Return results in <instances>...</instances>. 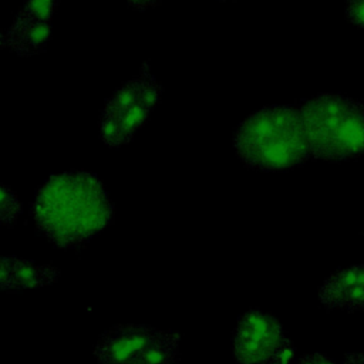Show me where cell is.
I'll return each mask as SVG.
<instances>
[{"instance_id": "6da1fadb", "label": "cell", "mask_w": 364, "mask_h": 364, "mask_svg": "<svg viewBox=\"0 0 364 364\" xmlns=\"http://www.w3.org/2000/svg\"><path fill=\"white\" fill-rule=\"evenodd\" d=\"M33 218L55 246L78 247L112 222L114 205L94 173L68 171L53 175L40 188Z\"/></svg>"}, {"instance_id": "7a4b0ae2", "label": "cell", "mask_w": 364, "mask_h": 364, "mask_svg": "<svg viewBox=\"0 0 364 364\" xmlns=\"http://www.w3.org/2000/svg\"><path fill=\"white\" fill-rule=\"evenodd\" d=\"M233 148L247 168L263 172L291 169L310 158L294 105H266L247 115L233 134Z\"/></svg>"}, {"instance_id": "3957f363", "label": "cell", "mask_w": 364, "mask_h": 364, "mask_svg": "<svg viewBox=\"0 0 364 364\" xmlns=\"http://www.w3.org/2000/svg\"><path fill=\"white\" fill-rule=\"evenodd\" d=\"M309 154L323 161H346L364 148V108L351 97L318 94L297 105Z\"/></svg>"}, {"instance_id": "277c9868", "label": "cell", "mask_w": 364, "mask_h": 364, "mask_svg": "<svg viewBox=\"0 0 364 364\" xmlns=\"http://www.w3.org/2000/svg\"><path fill=\"white\" fill-rule=\"evenodd\" d=\"M178 333L142 324H117L97 341L98 364H178Z\"/></svg>"}, {"instance_id": "5b68a950", "label": "cell", "mask_w": 364, "mask_h": 364, "mask_svg": "<svg viewBox=\"0 0 364 364\" xmlns=\"http://www.w3.org/2000/svg\"><path fill=\"white\" fill-rule=\"evenodd\" d=\"M162 95V85L139 74L118 87L105 101L100 117V138L111 148L128 144L146 122Z\"/></svg>"}, {"instance_id": "8992f818", "label": "cell", "mask_w": 364, "mask_h": 364, "mask_svg": "<svg viewBox=\"0 0 364 364\" xmlns=\"http://www.w3.org/2000/svg\"><path fill=\"white\" fill-rule=\"evenodd\" d=\"M232 351L239 364H291L294 347L274 316L252 309L237 320Z\"/></svg>"}, {"instance_id": "52a82bcc", "label": "cell", "mask_w": 364, "mask_h": 364, "mask_svg": "<svg viewBox=\"0 0 364 364\" xmlns=\"http://www.w3.org/2000/svg\"><path fill=\"white\" fill-rule=\"evenodd\" d=\"M318 299L327 309L361 311L364 306L363 263L338 269L330 274L318 289Z\"/></svg>"}, {"instance_id": "ba28073f", "label": "cell", "mask_w": 364, "mask_h": 364, "mask_svg": "<svg viewBox=\"0 0 364 364\" xmlns=\"http://www.w3.org/2000/svg\"><path fill=\"white\" fill-rule=\"evenodd\" d=\"M60 270L16 256H0V290L43 287L57 282Z\"/></svg>"}, {"instance_id": "9c48e42d", "label": "cell", "mask_w": 364, "mask_h": 364, "mask_svg": "<svg viewBox=\"0 0 364 364\" xmlns=\"http://www.w3.org/2000/svg\"><path fill=\"white\" fill-rule=\"evenodd\" d=\"M50 33L51 20H46L21 10L11 26L7 41L18 54L31 55L46 48Z\"/></svg>"}, {"instance_id": "30bf717a", "label": "cell", "mask_w": 364, "mask_h": 364, "mask_svg": "<svg viewBox=\"0 0 364 364\" xmlns=\"http://www.w3.org/2000/svg\"><path fill=\"white\" fill-rule=\"evenodd\" d=\"M21 210V205L17 196L6 186L0 185V222L13 225Z\"/></svg>"}, {"instance_id": "8fae6325", "label": "cell", "mask_w": 364, "mask_h": 364, "mask_svg": "<svg viewBox=\"0 0 364 364\" xmlns=\"http://www.w3.org/2000/svg\"><path fill=\"white\" fill-rule=\"evenodd\" d=\"M346 17L348 21L361 28L364 18V0H347Z\"/></svg>"}, {"instance_id": "7c38bea8", "label": "cell", "mask_w": 364, "mask_h": 364, "mask_svg": "<svg viewBox=\"0 0 364 364\" xmlns=\"http://www.w3.org/2000/svg\"><path fill=\"white\" fill-rule=\"evenodd\" d=\"M291 364H336L333 360H330L326 355L321 354H310V355H303L299 360L293 361Z\"/></svg>"}, {"instance_id": "4fadbf2b", "label": "cell", "mask_w": 364, "mask_h": 364, "mask_svg": "<svg viewBox=\"0 0 364 364\" xmlns=\"http://www.w3.org/2000/svg\"><path fill=\"white\" fill-rule=\"evenodd\" d=\"M127 1L135 10H146L149 7L156 6L161 0H127Z\"/></svg>"}, {"instance_id": "5bb4252c", "label": "cell", "mask_w": 364, "mask_h": 364, "mask_svg": "<svg viewBox=\"0 0 364 364\" xmlns=\"http://www.w3.org/2000/svg\"><path fill=\"white\" fill-rule=\"evenodd\" d=\"M343 364H364V358L361 353H350Z\"/></svg>"}, {"instance_id": "9a60e30c", "label": "cell", "mask_w": 364, "mask_h": 364, "mask_svg": "<svg viewBox=\"0 0 364 364\" xmlns=\"http://www.w3.org/2000/svg\"><path fill=\"white\" fill-rule=\"evenodd\" d=\"M4 43V40H3V37H1V34H0V46Z\"/></svg>"}]
</instances>
